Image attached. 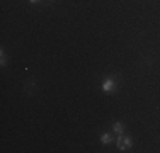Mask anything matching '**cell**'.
Listing matches in <instances>:
<instances>
[{"label":"cell","instance_id":"8992f818","mask_svg":"<svg viewBox=\"0 0 160 153\" xmlns=\"http://www.w3.org/2000/svg\"><path fill=\"white\" fill-rule=\"evenodd\" d=\"M29 2H31V3H38L39 0H29Z\"/></svg>","mask_w":160,"mask_h":153},{"label":"cell","instance_id":"6da1fadb","mask_svg":"<svg viewBox=\"0 0 160 153\" xmlns=\"http://www.w3.org/2000/svg\"><path fill=\"white\" fill-rule=\"evenodd\" d=\"M116 89V80L112 78V76H106L104 80H102V90L106 92V94H111L114 92Z\"/></svg>","mask_w":160,"mask_h":153},{"label":"cell","instance_id":"5b68a950","mask_svg":"<svg viewBox=\"0 0 160 153\" xmlns=\"http://www.w3.org/2000/svg\"><path fill=\"white\" fill-rule=\"evenodd\" d=\"M0 65H2V67H5V65H7V58H5V53H3V49L0 51Z\"/></svg>","mask_w":160,"mask_h":153},{"label":"cell","instance_id":"7a4b0ae2","mask_svg":"<svg viewBox=\"0 0 160 153\" xmlns=\"http://www.w3.org/2000/svg\"><path fill=\"white\" fill-rule=\"evenodd\" d=\"M131 145H133V141L129 140V138H126L124 135L118 136V148H119V151H126Z\"/></svg>","mask_w":160,"mask_h":153},{"label":"cell","instance_id":"3957f363","mask_svg":"<svg viewBox=\"0 0 160 153\" xmlns=\"http://www.w3.org/2000/svg\"><path fill=\"white\" fill-rule=\"evenodd\" d=\"M112 131H114V135H124V126H123V122H114V126H112Z\"/></svg>","mask_w":160,"mask_h":153},{"label":"cell","instance_id":"277c9868","mask_svg":"<svg viewBox=\"0 0 160 153\" xmlns=\"http://www.w3.org/2000/svg\"><path fill=\"white\" fill-rule=\"evenodd\" d=\"M112 141V135L111 133H102L101 135V143L102 145H109Z\"/></svg>","mask_w":160,"mask_h":153}]
</instances>
